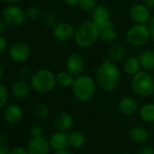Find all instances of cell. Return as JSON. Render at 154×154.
Returning a JSON list of instances; mask_svg holds the SVG:
<instances>
[{
	"mask_svg": "<svg viewBox=\"0 0 154 154\" xmlns=\"http://www.w3.org/2000/svg\"><path fill=\"white\" fill-rule=\"evenodd\" d=\"M120 79L121 72L116 63L107 58L97 66L95 71V81L103 91H113L118 86Z\"/></svg>",
	"mask_w": 154,
	"mask_h": 154,
	"instance_id": "cell-1",
	"label": "cell"
},
{
	"mask_svg": "<svg viewBox=\"0 0 154 154\" xmlns=\"http://www.w3.org/2000/svg\"><path fill=\"white\" fill-rule=\"evenodd\" d=\"M96 81L88 74H80L75 77L72 91L74 97L81 103L89 102L96 93Z\"/></svg>",
	"mask_w": 154,
	"mask_h": 154,
	"instance_id": "cell-2",
	"label": "cell"
},
{
	"mask_svg": "<svg viewBox=\"0 0 154 154\" xmlns=\"http://www.w3.org/2000/svg\"><path fill=\"white\" fill-rule=\"evenodd\" d=\"M99 27L92 21L83 22L75 29L74 43L79 48H88L93 46L99 39Z\"/></svg>",
	"mask_w": 154,
	"mask_h": 154,
	"instance_id": "cell-3",
	"label": "cell"
},
{
	"mask_svg": "<svg viewBox=\"0 0 154 154\" xmlns=\"http://www.w3.org/2000/svg\"><path fill=\"white\" fill-rule=\"evenodd\" d=\"M131 87L136 95L149 97L154 94V77L149 71H139L131 76Z\"/></svg>",
	"mask_w": 154,
	"mask_h": 154,
	"instance_id": "cell-4",
	"label": "cell"
},
{
	"mask_svg": "<svg viewBox=\"0 0 154 154\" xmlns=\"http://www.w3.org/2000/svg\"><path fill=\"white\" fill-rule=\"evenodd\" d=\"M30 84L35 91L47 94L53 91L56 85V75L49 69H39L31 75Z\"/></svg>",
	"mask_w": 154,
	"mask_h": 154,
	"instance_id": "cell-5",
	"label": "cell"
},
{
	"mask_svg": "<svg viewBox=\"0 0 154 154\" xmlns=\"http://www.w3.org/2000/svg\"><path fill=\"white\" fill-rule=\"evenodd\" d=\"M149 39L150 34L147 24H134L126 32L127 43L134 47L143 46Z\"/></svg>",
	"mask_w": 154,
	"mask_h": 154,
	"instance_id": "cell-6",
	"label": "cell"
},
{
	"mask_svg": "<svg viewBox=\"0 0 154 154\" xmlns=\"http://www.w3.org/2000/svg\"><path fill=\"white\" fill-rule=\"evenodd\" d=\"M26 11L16 4L8 5L2 11V19L8 24V26L13 27L22 26L26 22Z\"/></svg>",
	"mask_w": 154,
	"mask_h": 154,
	"instance_id": "cell-7",
	"label": "cell"
},
{
	"mask_svg": "<svg viewBox=\"0 0 154 154\" xmlns=\"http://www.w3.org/2000/svg\"><path fill=\"white\" fill-rule=\"evenodd\" d=\"M75 29L68 22H59L53 27V36L61 43H65L74 37Z\"/></svg>",
	"mask_w": 154,
	"mask_h": 154,
	"instance_id": "cell-8",
	"label": "cell"
},
{
	"mask_svg": "<svg viewBox=\"0 0 154 154\" xmlns=\"http://www.w3.org/2000/svg\"><path fill=\"white\" fill-rule=\"evenodd\" d=\"M66 70L75 77L82 74L85 71V62L84 57L77 53H72L68 55L65 62Z\"/></svg>",
	"mask_w": 154,
	"mask_h": 154,
	"instance_id": "cell-9",
	"label": "cell"
},
{
	"mask_svg": "<svg viewBox=\"0 0 154 154\" xmlns=\"http://www.w3.org/2000/svg\"><path fill=\"white\" fill-rule=\"evenodd\" d=\"M130 17L135 24H148L151 17L150 10L143 3L134 4L130 9Z\"/></svg>",
	"mask_w": 154,
	"mask_h": 154,
	"instance_id": "cell-10",
	"label": "cell"
},
{
	"mask_svg": "<svg viewBox=\"0 0 154 154\" xmlns=\"http://www.w3.org/2000/svg\"><path fill=\"white\" fill-rule=\"evenodd\" d=\"M9 56L16 63H25L30 56V48L24 42H16L9 48Z\"/></svg>",
	"mask_w": 154,
	"mask_h": 154,
	"instance_id": "cell-11",
	"label": "cell"
},
{
	"mask_svg": "<svg viewBox=\"0 0 154 154\" xmlns=\"http://www.w3.org/2000/svg\"><path fill=\"white\" fill-rule=\"evenodd\" d=\"M50 149L49 140L45 139L44 136L32 138L26 148L28 154H49Z\"/></svg>",
	"mask_w": 154,
	"mask_h": 154,
	"instance_id": "cell-12",
	"label": "cell"
},
{
	"mask_svg": "<svg viewBox=\"0 0 154 154\" xmlns=\"http://www.w3.org/2000/svg\"><path fill=\"white\" fill-rule=\"evenodd\" d=\"M92 21L98 26L102 27L112 22L111 13L108 8L103 5H97L92 12Z\"/></svg>",
	"mask_w": 154,
	"mask_h": 154,
	"instance_id": "cell-13",
	"label": "cell"
},
{
	"mask_svg": "<svg viewBox=\"0 0 154 154\" xmlns=\"http://www.w3.org/2000/svg\"><path fill=\"white\" fill-rule=\"evenodd\" d=\"M49 143L51 148L54 149V150L67 149L70 146L68 134H66L65 131H57L50 136Z\"/></svg>",
	"mask_w": 154,
	"mask_h": 154,
	"instance_id": "cell-14",
	"label": "cell"
},
{
	"mask_svg": "<svg viewBox=\"0 0 154 154\" xmlns=\"http://www.w3.org/2000/svg\"><path fill=\"white\" fill-rule=\"evenodd\" d=\"M23 118V110L17 104L8 105L4 112V119L8 123L17 124Z\"/></svg>",
	"mask_w": 154,
	"mask_h": 154,
	"instance_id": "cell-15",
	"label": "cell"
},
{
	"mask_svg": "<svg viewBox=\"0 0 154 154\" xmlns=\"http://www.w3.org/2000/svg\"><path fill=\"white\" fill-rule=\"evenodd\" d=\"M31 88L32 86L30 83H28L25 79H21V80H17V82L13 84L11 91H12V94L14 95V97L17 99H23L28 96V94H30Z\"/></svg>",
	"mask_w": 154,
	"mask_h": 154,
	"instance_id": "cell-16",
	"label": "cell"
},
{
	"mask_svg": "<svg viewBox=\"0 0 154 154\" xmlns=\"http://www.w3.org/2000/svg\"><path fill=\"white\" fill-rule=\"evenodd\" d=\"M99 39L103 42L106 44H112L116 41L118 37V33L115 29L113 22L99 27Z\"/></svg>",
	"mask_w": 154,
	"mask_h": 154,
	"instance_id": "cell-17",
	"label": "cell"
},
{
	"mask_svg": "<svg viewBox=\"0 0 154 154\" xmlns=\"http://www.w3.org/2000/svg\"><path fill=\"white\" fill-rule=\"evenodd\" d=\"M118 107L120 112L124 115H132L138 111L139 104L134 98L131 96H125L120 100Z\"/></svg>",
	"mask_w": 154,
	"mask_h": 154,
	"instance_id": "cell-18",
	"label": "cell"
},
{
	"mask_svg": "<svg viewBox=\"0 0 154 154\" xmlns=\"http://www.w3.org/2000/svg\"><path fill=\"white\" fill-rule=\"evenodd\" d=\"M54 125L57 131L66 132L72 127L73 118L72 114L69 113L68 112H62L56 116L54 121Z\"/></svg>",
	"mask_w": 154,
	"mask_h": 154,
	"instance_id": "cell-19",
	"label": "cell"
},
{
	"mask_svg": "<svg viewBox=\"0 0 154 154\" xmlns=\"http://www.w3.org/2000/svg\"><path fill=\"white\" fill-rule=\"evenodd\" d=\"M129 138L136 144H142L149 139V132L142 126H134L129 131Z\"/></svg>",
	"mask_w": 154,
	"mask_h": 154,
	"instance_id": "cell-20",
	"label": "cell"
},
{
	"mask_svg": "<svg viewBox=\"0 0 154 154\" xmlns=\"http://www.w3.org/2000/svg\"><path fill=\"white\" fill-rule=\"evenodd\" d=\"M127 55V47L122 44L112 45L108 51V59L114 63L122 61Z\"/></svg>",
	"mask_w": 154,
	"mask_h": 154,
	"instance_id": "cell-21",
	"label": "cell"
},
{
	"mask_svg": "<svg viewBox=\"0 0 154 154\" xmlns=\"http://www.w3.org/2000/svg\"><path fill=\"white\" fill-rule=\"evenodd\" d=\"M141 68L145 71H154V49H147L139 54Z\"/></svg>",
	"mask_w": 154,
	"mask_h": 154,
	"instance_id": "cell-22",
	"label": "cell"
},
{
	"mask_svg": "<svg viewBox=\"0 0 154 154\" xmlns=\"http://www.w3.org/2000/svg\"><path fill=\"white\" fill-rule=\"evenodd\" d=\"M141 65H140V62L138 56H130L128 57L123 64V70L124 72L127 75L130 76H133L135 73H137L139 71H140Z\"/></svg>",
	"mask_w": 154,
	"mask_h": 154,
	"instance_id": "cell-23",
	"label": "cell"
},
{
	"mask_svg": "<svg viewBox=\"0 0 154 154\" xmlns=\"http://www.w3.org/2000/svg\"><path fill=\"white\" fill-rule=\"evenodd\" d=\"M56 75V85L62 88H69L72 87L75 79V76L71 72L66 71H61Z\"/></svg>",
	"mask_w": 154,
	"mask_h": 154,
	"instance_id": "cell-24",
	"label": "cell"
},
{
	"mask_svg": "<svg viewBox=\"0 0 154 154\" xmlns=\"http://www.w3.org/2000/svg\"><path fill=\"white\" fill-rule=\"evenodd\" d=\"M140 119L147 122L150 123L154 122V103H148L141 106L140 109Z\"/></svg>",
	"mask_w": 154,
	"mask_h": 154,
	"instance_id": "cell-25",
	"label": "cell"
},
{
	"mask_svg": "<svg viewBox=\"0 0 154 154\" xmlns=\"http://www.w3.org/2000/svg\"><path fill=\"white\" fill-rule=\"evenodd\" d=\"M69 145L74 149H80L85 143V137L83 132L79 131H73L68 134Z\"/></svg>",
	"mask_w": 154,
	"mask_h": 154,
	"instance_id": "cell-26",
	"label": "cell"
},
{
	"mask_svg": "<svg viewBox=\"0 0 154 154\" xmlns=\"http://www.w3.org/2000/svg\"><path fill=\"white\" fill-rule=\"evenodd\" d=\"M33 112H34L35 116L41 120L47 118L50 114V109L45 104H42V103L35 105Z\"/></svg>",
	"mask_w": 154,
	"mask_h": 154,
	"instance_id": "cell-27",
	"label": "cell"
},
{
	"mask_svg": "<svg viewBox=\"0 0 154 154\" xmlns=\"http://www.w3.org/2000/svg\"><path fill=\"white\" fill-rule=\"evenodd\" d=\"M96 1L95 0H81L78 7L80 9L86 13H92L93 10L96 8Z\"/></svg>",
	"mask_w": 154,
	"mask_h": 154,
	"instance_id": "cell-28",
	"label": "cell"
},
{
	"mask_svg": "<svg viewBox=\"0 0 154 154\" xmlns=\"http://www.w3.org/2000/svg\"><path fill=\"white\" fill-rule=\"evenodd\" d=\"M26 17L28 19H31V20H36L38 19L41 15H42V12H41V9L38 8V7H35V6H31L29 7L26 11Z\"/></svg>",
	"mask_w": 154,
	"mask_h": 154,
	"instance_id": "cell-29",
	"label": "cell"
},
{
	"mask_svg": "<svg viewBox=\"0 0 154 154\" xmlns=\"http://www.w3.org/2000/svg\"><path fill=\"white\" fill-rule=\"evenodd\" d=\"M8 88L2 85V84H0V109L3 108L7 103H8Z\"/></svg>",
	"mask_w": 154,
	"mask_h": 154,
	"instance_id": "cell-30",
	"label": "cell"
},
{
	"mask_svg": "<svg viewBox=\"0 0 154 154\" xmlns=\"http://www.w3.org/2000/svg\"><path fill=\"white\" fill-rule=\"evenodd\" d=\"M43 22L48 27H54L57 24L55 17L52 13H45L43 16Z\"/></svg>",
	"mask_w": 154,
	"mask_h": 154,
	"instance_id": "cell-31",
	"label": "cell"
},
{
	"mask_svg": "<svg viewBox=\"0 0 154 154\" xmlns=\"http://www.w3.org/2000/svg\"><path fill=\"white\" fill-rule=\"evenodd\" d=\"M30 135L32 138H36V137H41V136H44V129L41 125H38V124H35V125H33L31 128H30Z\"/></svg>",
	"mask_w": 154,
	"mask_h": 154,
	"instance_id": "cell-32",
	"label": "cell"
},
{
	"mask_svg": "<svg viewBox=\"0 0 154 154\" xmlns=\"http://www.w3.org/2000/svg\"><path fill=\"white\" fill-rule=\"evenodd\" d=\"M8 49V42L3 36V35H0V55L4 54Z\"/></svg>",
	"mask_w": 154,
	"mask_h": 154,
	"instance_id": "cell-33",
	"label": "cell"
},
{
	"mask_svg": "<svg viewBox=\"0 0 154 154\" xmlns=\"http://www.w3.org/2000/svg\"><path fill=\"white\" fill-rule=\"evenodd\" d=\"M136 154H154V148L150 145H144L138 149Z\"/></svg>",
	"mask_w": 154,
	"mask_h": 154,
	"instance_id": "cell-34",
	"label": "cell"
},
{
	"mask_svg": "<svg viewBox=\"0 0 154 154\" xmlns=\"http://www.w3.org/2000/svg\"><path fill=\"white\" fill-rule=\"evenodd\" d=\"M148 26L149 29V34H150V40L154 43V16H151L149 21L148 22Z\"/></svg>",
	"mask_w": 154,
	"mask_h": 154,
	"instance_id": "cell-35",
	"label": "cell"
},
{
	"mask_svg": "<svg viewBox=\"0 0 154 154\" xmlns=\"http://www.w3.org/2000/svg\"><path fill=\"white\" fill-rule=\"evenodd\" d=\"M11 154H28V151L23 147H16L11 150Z\"/></svg>",
	"mask_w": 154,
	"mask_h": 154,
	"instance_id": "cell-36",
	"label": "cell"
},
{
	"mask_svg": "<svg viewBox=\"0 0 154 154\" xmlns=\"http://www.w3.org/2000/svg\"><path fill=\"white\" fill-rule=\"evenodd\" d=\"M0 154H11V149L5 143H0Z\"/></svg>",
	"mask_w": 154,
	"mask_h": 154,
	"instance_id": "cell-37",
	"label": "cell"
},
{
	"mask_svg": "<svg viewBox=\"0 0 154 154\" xmlns=\"http://www.w3.org/2000/svg\"><path fill=\"white\" fill-rule=\"evenodd\" d=\"M81 0H63V2L69 6V7H75V6H78L80 3Z\"/></svg>",
	"mask_w": 154,
	"mask_h": 154,
	"instance_id": "cell-38",
	"label": "cell"
},
{
	"mask_svg": "<svg viewBox=\"0 0 154 154\" xmlns=\"http://www.w3.org/2000/svg\"><path fill=\"white\" fill-rule=\"evenodd\" d=\"M7 26H8V24L3 19H0V35H3L6 32Z\"/></svg>",
	"mask_w": 154,
	"mask_h": 154,
	"instance_id": "cell-39",
	"label": "cell"
},
{
	"mask_svg": "<svg viewBox=\"0 0 154 154\" xmlns=\"http://www.w3.org/2000/svg\"><path fill=\"white\" fill-rule=\"evenodd\" d=\"M142 3L149 9L154 8V0H142Z\"/></svg>",
	"mask_w": 154,
	"mask_h": 154,
	"instance_id": "cell-40",
	"label": "cell"
},
{
	"mask_svg": "<svg viewBox=\"0 0 154 154\" xmlns=\"http://www.w3.org/2000/svg\"><path fill=\"white\" fill-rule=\"evenodd\" d=\"M54 154H72V151L68 150L67 149H57L54 150Z\"/></svg>",
	"mask_w": 154,
	"mask_h": 154,
	"instance_id": "cell-41",
	"label": "cell"
},
{
	"mask_svg": "<svg viewBox=\"0 0 154 154\" xmlns=\"http://www.w3.org/2000/svg\"><path fill=\"white\" fill-rule=\"evenodd\" d=\"M20 73H21V75H22V76H24V77H27V76H29V75H30L31 72H30V70H29V69H27V68H23V69H21Z\"/></svg>",
	"mask_w": 154,
	"mask_h": 154,
	"instance_id": "cell-42",
	"label": "cell"
},
{
	"mask_svg": "<svg viewBox=\"0 0 154 154\" xmlns=\"http://www.w3.org/2000/svg\"><path fill=\"white\" fill-rule=\"evenodd\" d=\"M8 140V136L4 133H0V143H6Z\"/></svg>",
	"mask_w": 154,
	"mask_h": 154,
	"instance_id": "cell-43",
	"label": "cell"
},
{
	"mask_svg": "<svg viewBox=\"0 0 154 154\" xmlns=\"http://www.w3.org/2000/svg\"><path fill=\"white\" fill-rule=\"evenodd\" d=\"M5 1L8 2V3H9V4H16V3L19 2L20 0H5Z\"/></svg>",
	"mask_w": 154,
	"mask_h": 154,
	"instance_id": "cell-44",
	"label": "cell"
},
{
	"mask_svg": "<svg viewBox=\"0 0 154 154\" xmlns=\"http://www.w3.org/2000/svg\"><path fill=\"white\" fill-rule=\"evenodd\" d=\"M2 77H3V68H2L1 64H0V80L2 79Z\"/></svg>",
	"mask_w": 154,
	"mask_h": 154,
	"instance_id": "cell-45",
	"label": "cell"
},
{
	"mask_svg": "<svg viewBox=\"0 0 154 154\" xmlns=\"http://www.w3.org/2000/svg\"><path fill=\"white\" fill-rule=\"evenodd\" d=\"M122 154H130V153H122Z\"/></svg>",
	"mask_w": 154,
	"mask_h": 154,
	"instance_id": "cell-46",
	"label": "cell"
},
{
	"mask_svg": "<svg viewBox=\"0 0 154 154\" xmlns=\"http://www.w3.org/2000/svg\"><path fill=\"white\" fill-rule=\"evenodd\" d=\"M152 75H153V77H154V72H153V74H152Z\"/></svg>",
	"mask_w": 154,
	"mask_h": 154,
	"instance_id": "cell-47",
	"label": "cell"
}]
</instances>
